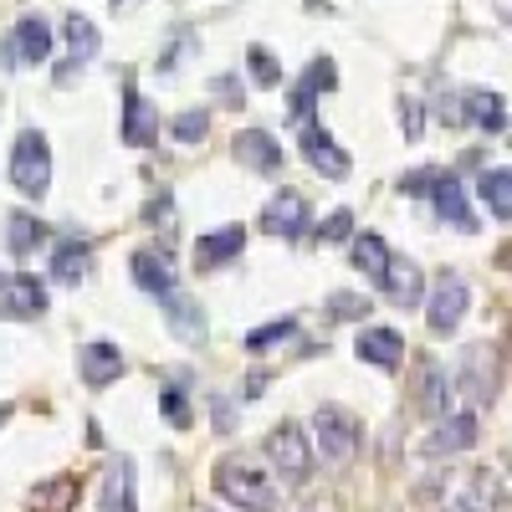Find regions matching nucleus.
I'll use <instances>...</instances> for the list:
<instances>
[{
	"instance_id": "f257e3e1",
	"label": "nucleus",
	"mask_w": 512,
	"mask_h": 512,
	"mask_svg": "<svg viewBox=\"0 0 512 512\" xmlns=\"http://www.w3.org/2000/svg\"><path fill=\"white\" fill-rule=\"evenodd\" d=\"M216 492H221L226 502H236L241 512H277V502H282L277 482H272L251 456H226V461L216 466Z\"/></svg>"
},
{
	"instance_id": "f03ea898",
	"label": "nucleus",
	"mask_w": 512,
	"mask_h": 512,
	"mask_svg": "<svg viewBox=\"0 0 512 512\" xmlns=\"http://www.w3.org/2000/svg\"><path fill=\"white\" fill-rule=\"evenodd\" d=\"M313 436H318V456L328 466H349L354 451H359V420L349 410H338V405H318Z\"/></svg>"
},
{
	"instance_id": "7ed1b4c3",
	"label": "nucleus",
	"mask_w": 512,
	"mask_h": 512,
	"mask_svg": "<svg viewBox=\"0 0 512 512\" xmlns=\"http://www.w3.org/2000/svg\"><path fill=\"white\" fill-rule=\"evenodd\" d=\"M11 180L31 200H41L47 185H52V154H47V139H41L36 128H26V134L16 139V149H11Z\"/></svg>"
},
{
	"instance_id": "20e7f679",
	"label": "nucleus",
	"mask_w": 512,
	"mask_h": 512,
	"mask_svg": "<svg viewBox=\"0 0 512 512\" xmlns=\"http://www.w3.org/2000/svg\"><path fill=\"white\" fill-rule=\"evenodd\" d=\"M502 507H507V482L492 466L456 477V487L446 492V512H502Z\"/></svg>"
},
{
	"instance_id": "39448f33",
	"label": "nucleus",
	"mask_w": 512,
	"mask_h": 512,
	"mask_svg": "<svg viewBox=\"0 0 512 512\" xmlns=\"http://www.w3.org/2000/svg\"><path fill=\"white\" fill-rule=\"evenodd\" d=\"M456 379H461V390L472 395L477 405H492L497 390H502V354L492 344H466Z\"/></svg>"
},
{
	"instance_id": "423d86ee",
	"label": "nucleus",
	"mask_w": 512,
	"mask_h": 512,
	"mask_svg": "<svg viewBox=\"0 0 512 512\" xmlns=\"http://www.w3.org/2000/svg\"><path fill=\"white\" fill-rule=\"evenodd\" d=\"M267 456H272V466L292 482V487H303L308 477H313V451H308V436L297 431V425L287 420V425H277V431L267 436Z\"/></svg>"
},
{
	"instance_id": "0eeeda50",
	"label": "nucleus",
	"mask_w": 512,
	"mask_h": 512,
	"mask_svg": "<svg viewBox=\"0 0 512 512\" xmlns=\"http://www.w3.org/2000/svg\"><path fill=\"white\" fill-rule=\"evenodd\" d=\"M297 144H303V159L328 180H344L349 175V154L333 144V134L318 123V118H297Z\"/></svg>"
},
{
	"instance_id": "6e6552de",
	"label": "nucleus",
	"mask_w": 512,
	"mask_h": 512,
	"mask_svg": "<svg viewBox=\"0 0 512 512\" xmlns=\"http://www.w3.org/2000/svg\"><path fill=\"white\" fill-rule=\"evenodd\" d=\"M466 318V282L456 272H441L436 287H431V303H425V323H431V333H456V323Z\"/></svg>"
},
{
	"instance_id": "1a4fd4ad",
	"label": "nucleus",
	"mask_w": 512,
	"mask_h": 512,
	"mask_svg": "<svg viewBox=\"0 0 512 512\" xmlns=\"http://www.w3.org/2000/svg\"><path fill=\"white\" fill-rule=\"evenodd\" d=\"M47 313V287H41L36 277H0V318L11 323H31Z\"/></svg>"
},
{
	"instance_id": "9d476101",
	"label": "nucleus",
	"mask_w": 512,
	"mask_h": 512,
	"mask_svg": "<svg viewBox=\"0 0 512 512\" xmlns=\"http://www.w3.org/2000/svg\"><path fill=\"white\" fill-rule=\"evenodd\" d=\"M47 52H52V26L41 21V16H21L16 31H11V41H6L11 67H41V62H47Z\"/></svg>"
},
{
	"instance_id": "9b49d317",
	"label": "nucleus",
	"mask_w": 512,
	"mask_h": 512,
	"mask_svg": "<svg viewBox=\"0 0 512 512\" xmlns=\"http://www.w3.org/2000/svg\"><path fill=\"white\" fill-rule=\"evenodd\" d=\"M303 226H308V200L297 195V190H282V195L267 200V210H262V231L297 241V236H303Z\"/></svg>"
},
{
	"instance_id": "f8f14e48",
	"label": "nucleus",
	"mask_w": 512,
	"mask_h": 512,
	"mask_svg": "<svg viewBox=\"0 0 512 512\" xmlns=\"http://www.w3.org/2000/svg\"><path fill=\"white\" fill-rule=\"evenodd\" d=\"M98 512H139V482H134V461H113L103 492H98Z\"/></svg>"
},
{
	"instance_id": "ddd939ff",
	"label": "nucleus",
	"mask_w": 512,
	"mask_h": 512,
	"mask_svg": "<svg viewBox=\"0 0 512 512\" xmlns=\"http://www.w3.org/2000/svg\"><path fill=\"white\" fill-rule=\"evenodd\" d=\"M123 349L118 344H88L77 354V374H82V384L88 390H103V384H113V379H123Z\"/></svg>"
},
{
	"instance_id": "4468645a",
	"label": "nucleus",
	"mask_w": 512,
	"mask_h": 512,
	"mask_svg": "<svg viewBox=\"0 0 512 512\" xmlns=\"http://www.w3.org/2000/svg\"><path fill=\"white\" fill-rule=\"evenodd\" d=\"M154 139H159V113H154V103H149L144 93H134V88H123V144L144 149V144H154Z\"/></svg>"
},
{
	"instance_id": "2eb2a0df",
	"label": "nucleus",
	"mask_w": 512,
	"mask_h": 512,
	"mask_svg": "<svg viewBox=\"0 0 512 512\" xmlns=\"http://www.w3.org/2000/svg\"><path fill=\"white\" fill-rule=\"evenodd\" d=\"M466 446H477V415H466V410L441 415L436 436H425V456H456Z\"/></svg>"
},
{
	"instance_id": "dca6fc26",
	"label": "nucleus",
	"mask_w": 512,
	"mask_h": 512,
	"mask_svg": "<svg viewBox=\"0 0 512 512\" xmlns=\"http://www.w3.org/2000/svg\"><path fill=\"white\" fill-rule=\"evenodd\" d=\"M98 57V26L88 16H67V62H62V82H72L82 67H88Z\"/></svg>"
},
{
	"instance_id": "f3484780",
	"label": "nucleus",
	"mask_w": 512,
	"mask_h": 512,
	"mask_svg": "<svg viewBox=\"0 0 512 512\" xmlns=\"http://www.w3.org/2000/svg\"><path fill=\"white\" fill-rule=\"evenodd\" d=\"M379 287H384V297H395L400 308H420V297H425L420 267H415V262H405V256H390V267H384Z\"/></svg>"
},
{
	"instance_id": "a211bd4d",
	"label": "nucleus",
	"mask_w": 512,
	"mask_h": 512,
	"mask_svg": "<svg viewBox=\"0 0 512 512\" xmlns=\"http://www.w3.org/2000/svg\"><path fill=\"white\" fill-rule=\"evenodd\" d=\"M236 159L246 169H262V175H272V169H282V144L272 134H262V128H246V134H236Z\"/></svg>"
},
{
	"instance_id": "6ab92c4d",
	"label": "nucleus",
	"mask_w": 512,
	"mask_h": 512,
	"mask_svg": "<svg viewBox=\"0 0 512 512\" xmlns=\"http://www.w3.org/2000/svg\"><path fill=\"white\" fill-rule=\"evenodd\" d=\"M359 359H364V364H379V369H400L405 338H400L395 328H364V333H359Z\"/></svg>"
},
{
	"instance_id": "aec40b11",
	"label": "nucleus",
	"mask_w": 512,
	"mask_h": 512,
	"mask_svg": "<svg viewBox=\"0 0 512 512\" xmlns=\"http://www.w3.org/2000/svg\"><path fill=\"white\" fill-rule=\"evenodd\" d=\"M415 405H420V415H451V379H446V369L436 364V359H425L420 364V395H415Z\"/></svg>"
},
{
	"instance_id": "412c9836",
	"label": "nucleus",
	"mask_w": 512,
	"mask_h": 512,
	"mask_svg": "<svg viewBox=\"0 0 512 512\" xmlns=\"http://www.w3.org/2000/svg\"><path fill=\"white\" fill-rule=\"evenodd\" d=\"M431 195H436L441 221H451L456 231H477L472 210H466V190H461V180H456V175H436V180H431Z\"/></svg>"
},
{
	"instance_id": "4be33fe9",
	"label": "nucleus",
	"mask_w": 512,
	"mask_h": 512,
	"mask_svg": "<svg viewBox=\"0 0 512 512\" xmlns=\"http://www.w3.org/2000/svg\"><path fill=\"white\" fill-rule=\"evenodd\" d=\"M241 246H246V231H241V226H226V231H216V236H200V241H195V262H200V272L226 267L231 256H241Z\"/></svg>"
},
{
	"instance_id": "5701e85b",
	"label": "nucleus",
	"mask_w": 512,
	"mask_h": 512,
	"mask_svg": "<svg viewBox=\"0 0 512 512\" xmlns=\"http://www.w3.org/2000/svg\"><path fill=\"white\" fill-rule=\"evenodd\" d=\"M134 282L154 297L175 292V267H169V251H134Z\"/></svg>"
},
{
	"instance_id": "b1692460",
	"label": "nucleus",
	"mask_w": 512,
	"mask_h": 512,
	"mask_svg": "<svg viewBox=\"0 0 512 512\" xmlns=\"http://www.w3.org/2000/svg\"><path fill=\"white\" fill-rule=\"evenodd\" d=\"M461 123H477L482 134H502V128H507V103H502V93H466Z\"/></svg>"
},
{
	"instance_id": "393cba45",
	"label": "nucleus",
	"mask_w": 512,
	"mask_h": 512,
	"mask_svg": "<svg viewBox=\"0 0 512 512\" xmlns=\"http://www.w3.org/2000/svg\"><path fill=\"white\" fill-rule=\"evenodd\" d=\"M88 267H93V246L77 241V236H67V241L57 246V256H52V277H57L62 287L82 282V277H88Z\"/></svg>"
},
{
	"instance_id": "a878e982",
	"label": "nucleus",
	"mask_w": 512,
	"mask_h": 512,
	"mask_svg": "<svg viewBox=\"0 0 512 512\" xmlns=\"http://www.w3.org/2000/svg\"><path fill=\"white\" fill-rule=\"evenodd\" d=\"M164 318H169V328H175L180 338H190V344L205 338V313L190 303L185 292H164Z\"/></svg>"
},
{
	"instance_id": "bb28decb",
	"label": "nucleus",
	"mask_w": 512,
	"mask_h": 512,
	"mask_svg": "<svg viewBox=\"0 0 512 512\" xmlns=\"http://www.w3.org/2000/svg\"><path fill=\"white\" fill-rule=\"evenodd\" d=\"M507 185H512V175H507V164L487 169V175L477 180V195L487 200V210H492L497 221H512V195H507Z\"/></svg>"
},
{
	"instance_id": "cd10ccee",
	"label": "nucleus",
	"mask_w": 512,
	"mask_h": 512,
	"mask_svg": "<svg viewBox=\"0 0 512 512\" xmlns=\"http://www.w3.org/2000/svg\"><path fill=\"white\" fill-rule=\"evenodd\" d=\"M72 502H77V477H52V482H41L36 497H31L36 512H72Z\"/></svg>"
},
{
	"instance_id": "c85d7f7f",
	"label": "nucleus",
	"mask_w": 512,
	"mask_h": 512,
	"mask_svg": "<svg viewBox=\"0 0 512 512\" xmlns=\"http://www.w3.org/2000/svg\"><path fill=\"white\" fill-rule=\"evenodd\" d=\"M354 267L364 277H384V267H390V246H384V236H354Z\"/></svg>"
},
{
	"instance_id": "c756f323",
	"label": "nucleus",
	"mask_w": 512,
	"mask_h": 512,
	"mask_svg": "<svg viewBox=\"0 0 512 512\" xmlns=\"http://www.w3.org/2000/svg\"><path fill=\"white\" fill-rule=\"evenodd\" d=\"M36 241H41V221L26 216V210H16V216L6 221V246H11V256H31Z\"/></svg>"
},
{
	"instance_id": "7c9ffc66",
	"label": "nucleus",
	"mask_w": 512,
	"mask_h": 512,
	"mask_svg": "<svg viewBox=\"0 0 512 512\" xmlns=\"http://www.w3.org/2000/svg\"><path fill=\"white\" fill-rule=\"evenodd\" d=\"M364 313H369V297H359V292H333L328 297V318L333 323H354Z\"/></svg>"
},
{
	"instance_id": "2f4dec72",
	"label": "nucleus",
	"mask_w": 512,
	"mask_h": 512,
	"mask_svg": "<svg viewBox=\"0 0 512 512\" xmlns=\"http://www.w3.org/2000/svg\"><path fill=\"white\" fill-rule=\"evenodd\" d=\"M159 410L169 415V425H175V431H190V400H185V390H180V384H164Z\"/></svg>"
},
{
	"instance_id": "473e14b6",
	"label": "nucleus",
	"mask_w": 512,
	"mask_h": 512,
	"mask_svg": "<svg viewBox=\"0 0 512 512\" xmlns=\"http://www.w3.org/2000/svg\"><path fill=\"white\" fill-rule=\"evenodd\" d=\"M292 318H277V323H267V328H256V333H246V349L251 354H262V349H272V344H282V338H292Z\"/></svg>"
},
{
	"instance_id": "72a5a7b5",
	"label": "nucleus",
	"mask_w": 512,
	"mask_h": 512,
	"mask_svg": "<svg viewBox=\"0 0 512 512\" xmlns=\"http://www.w3.org/2000/svg\"><path fill=\"white\" fill-rule=\"evenodd\" d=\"M169 128H175V139H180V144H200V139H205V128H210V118H205V108H190V113H180Z\"/></svg>"
},
{
	"instance_id": "f704fd0d",
	"label": "nucleus",
	"mask_w": 512,
	"mask_h": 512,
	"mask_svg": "<svg viewBox=\"0 0 512 512\" xmlns=\"http://www.w3.org/2000/svg\"><path fill=\"white\" fill-rule=\"evenodd\" d=\"M246 57H251V77L262 82V88H277V82H282V67H277V57H272L267 47H251Z\"/></svg>"
},
{
	"instance_id": "c9c22d12",
	"label": "nucleus",
	"mask_w": 512,
	"mask_h": 512,
	"mask_svg": "<svg viewBox=\"0 0 512 512\" xmlns=\"http://www.w3.org/2000/svg\"><path fill=\"white\" fill-rule=\"evenodd\" d=\"M333 82H338L333 62H328V57H318V62H313V67L303 72V82H297V88H308V93L318 98V93H328V88H333Z\"/></svg>"
},
{
	"instance_id": "e433bc0d",
	"label": "nucleus",
	"mask_w": 512,
	"mask_h": 512,
	"mask_svg": "<svg viewBox=\"0 0 512 512\" xmlns=\"http://www.w3.org/2000/svg\"><path fill=\"white\" fill-rule=\"evenodd\" d=\"M318 236L323 241H349L354 236V216H349V210H333V216L318 226Z\"/></svg>"
},
{
	"instance_id": "4c0bfd02",
	"label": "nucleus",
	"mask_w": 512,
	"mask_h": 512,
	"mask_svg": "<svg viewBox=\"0 0 512 512\" xmlns=\"http://www.w3.org/2000/svg\"><path fill=\"white\" fill-rule=\"evenodd\" d=\"M400 128H405V139H410V144L425 134V108H420L415 98H405V108H400Z\"/></svg>"
},
{
	"instance_id": "58836bf2",
	"label": "nucleus",
	"mask_w": 512,
	"mask_h": 512,
	"mask_svg": "<svg viewBox=\"0 0 512 512\" xmlns=\"http://www.w3.org/2000/svg\"><path fill=\"white\" fill-rule=\"evenodd\" d=\"M190 47H195V31H180V36H175V47H169V52L159 57V72H175V67H180V57H185Z\"/></svg>"
},
{
	"instance_id": "ea45409f",
	"label": "nucleus",
	"mask_w": 512,
	"mask_h": 512,
	"mask_svg": "<svg viewBox=\"0 0 512 512\" xmlns=\"http://www.w3.org/2000/svg\"><path fill=\"white\" fill-rule=\"evenodd\" d=\"M431 180L436 169H415V175H405V195H431Z\"/></svg>"
},
{
	"instance_id": "a19ab883",
	"label": "nucleus",
	"mask_w": 512,
	"mask_h": 512,
	"mask_svg": "<svg viewBox=\"0 0 512 512\" xmlns=\"http://www.w3.org/2000/svg\"><path fill=\"white\" fill-rule=\"evenodd\" d=\"M169 216H175V205H169V195H159V200L149 205V226H154V221H164V226H169Z\"/></svg>"
},
{
	"instance_id": "79ce46f5",
	"label": "nucleus",
	"mask_w": 512,
	"mask_h": 512,
	"mask_svg": "<svg viewBox=\"0 0 512 512\" xmlns=\"http://www.w3.org/2000/svg\"><path fill=\"white\" fill-rule=\"evenodd\" d=\"M113 6H118V11H128V6H139V0H113Z\"/></svg>"
},
{
	"instance_id": "37998d69",
	"label": "nucleus",
	"mask_w": 512,
	"mask_h": 512,
	"mask_svg": "<svg viewBox=\"0 0 512 512\" xmlns=\"http://www.w3.org/2000/svg\"><path fill=\"white\" fill-rule=\"evenodd\" d=\"M6 415H11V410H6V405H0V425H6Z\"/></svg>"
},
{
	"instance_id": "c03bdc74",
	"label": "nucleus",
	"mask_w": 512,
	"mask_h": 512,
	"mask_svg": "<svg viewBox=\"0 0 512 512\" xmlns=\"http://www.w3.org/2000/svg\"><path fill=\"white\" fill-rule=\"evenodd\" d=\"M308 512H328V507H308Z\"/></svg>"
},
{
	"instance_id": "a18cd8bd",
	"label": "nucleus",
	"mask_w": 512,
	"mask_h": 512,
	"mask_svg": "<svg viewBox=\"0 0 512 512\" xmlns=\"http://www.w3.org/2000/svg\"><path fill=\"white\" fill-rule=\"evenodd\" d=\"M195 512H210V507H195Z\"/></svg>"
}]
</instances>
